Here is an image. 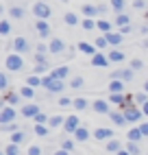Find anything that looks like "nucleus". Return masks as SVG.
<instances>
[{"mask_svg":"<svg viewBox=\"0 0 148 155\" xmlns=\"http://www.w3.org/2000/svg\"><path fill=\"white\" fill-rule=\"evenodd\" d=\"M5 68H7L9 72H22V70H24V59H22V55H20V53H9V55L5 57Z\"/></svg>","mask_w":148,"mask_h":155,"instance_id":"1","label":"nucleus"},{"mask_svg":"<svg viewBox=\"0 0 148 155\" xmlns=\"http://www.w3.org/2000/svg\"><path fill=\"white\" fill-rule=\"evenodd\" d=\"M122 111H124V116H126V122H140L142 116H144V111H142V107L137 105V103H129Z\"/></svg>","mask_w":148,"mask_h":155,"instance_id":"2","label":"nucleus"},{"mask_svg":"<svg viewBox=\"0 0 148 155\" xmlns=\"http://www.w3.org/2000/svg\"><path fill=\"white\" fill-rule=\"evenodd\" d=\"M41 87H46L48 92H52V94H61V92L66 90V83L59 81V79H52L50 74H46L44 77V85H41Z\"/></svg>","mask_w":148,"mask_h":155,"instance_id":"3","label":"nucleus"},{"mask_svg":"<svg viewBox=\"0 0 148 155\" xmlns=\"http://www.w3.org/2000/svg\"><path fill=\"white\" fill-rule=\"evenodd\" d=\"M18 118V111L13 105H7L2 103V109H0V125H9V122H15Z\"/></svg>","mask_w":148,"mask_h":155,"instance_id":"4","label":"nucleus"},{"mask_svg":"<svg viewBox=\"0 0 148 155\" xmlns=\"http://www.w3.org/2000/svg\"><path fill=\"white\" fill-rule=\"evenodd\" d=\"M33 15H35L37 20H48V18L52 15V9H50V5H48V2L39 0V2H35V5H33Z\"/></svg>","mask_w":148,"mask_h":155,"instance_id":"5","label":"nucleus"},{"mask_svg":"<svg viewBox=\"0 0 148 155\" xmlns=\"http://www.w3.org/2000/svg\"><path fill=\"white\" fill-rule=\"evenodd\" d=\"M48 48H50V55H66V50H68L66 42L59 39V37H52L48 42Z\"/></svg>","mask_w":148,"mask_h":155,"instance_id":"6","label":"nucleus"},{"mask_svg":"<svg viewBox=\"0 0 148 155\" xmlns=\"http://www.w3.org/2000/svg\"><path fill=\"white\" fill-rule=\"evenodd\" d=\"M35 31H37V35H39L41 39H48L50 33H52V28H50V24H48V20H35Z\"/></svg>","mask_w":148,"mask_h":155,"instance_id":"7","label":"nucleus"},{"mask_svg":"<svg viewBox=\"0 0 148 155\" xmlns=\"http://www.w3.org/2000/svg\"><path fill=\"white\" fill-rule=\"evenodd\" d=\"M135 77V70L133 68H124V70H111V79H122L124 83L126 81H133Z\"/></svg>","mask_w":148,"mask_h":155,"instance_id":"8","label":"nucleus"},{"mask_svg":"<svg viewBox=\"0 0 148 155\" xmlns=\"http://www.w3.org/2000/svg\"><path fill=\"white\" fill-rule=\"evenodd\" d=\"M13 50H15V53H20V55H22V53H28V50H31L28 39L22 37V35H18V37L13 39Z\"/></svg>","mask_w":148,"mask_h":155,"instance_id":"9","label":"nucleus"},{"mask_svg":"<svg viewBox=\"0 0 148 155\" xmlns=\"http://www.w3.org/2000/svg\"><path fill=\"white\" fill-rule=\"evenodd\" d=\"M109 64H111V59H109V55H105V53H100V50H98V53H96V55L92 57V66H94V68H107Z\"/></svg>","mask_w":148,"mask_h":155,"instance_id":"10","label":"nucleus"},{"mask_svg":"<svg viewBox=\"0 0 148 155\" xmlns=\"http://www.w3.org/2000/svg\"><path fill=\"white\" fill-rule=\"evenodd\" d=\"M79 127H81L79 116H68V118H66V122H63V129H66L68 133H72V136L79 131Z\"/></svg>","mask_w":148,"mask_h":155,"instance_id":"11","label":"nucleus"},{"mask_svg":"<svg viewBox=\"0 0 148 155\" xmlns=\"http://www.w3.org/2000/svg\"><path fill=\"white\" fill-rule=\"evenodd\" d=\"M20 114H22L24 118H35L39 114V105H35V103H26V105H22Z\"/></svg>","mask_w":148,"mask_h":155,"instance_id":"12","label":"nucleus"},{"mask_svg":"<svg viewBox=\"0 0 148 155\" xmlns=\"http://www.w3.org/2000/svg\"><path fill=\"white\" fill-rule=\"evenodd\" d=\"M50 77H52V79H59V81H66V79L70 77V68H68V66H59V68H55V70H50Z\"/></svg>","mask_w":148,"mask_h":155,"instance_id":"13","label":"nucleus"},{"mask_svg":"<svg viewBox=\"0 0 148 155\" xmlns=\"http://www.w3.org/2000/svg\"><path fill=\"white\" fill-rule=\"evenodd\" d=\"M92 109L96 111V114H111V111H109V101H102V98L94 101V103H92Z\"/></svg>","mask_w":148,"mask_h":155,"instance_id":"14","label":"nucleus"},{"mask_svg":"<svg viewBox=\"0 0 148 155\" xmlns=\"http://www.w3.org/2000/svg\"><path fill=\"white\" fill-rule=\"evenodd\" d=\"M109 94H124V81H122V79H111V83H109Z\"/></svg>","mask_w":148,"mask_h":155,"instance_id":"15","label":"nucleus"},{"mask_svg":"<svg viewBox=\"0 0 148 155\" xmlns=\"http://www.w3.org/2000/svg\"><path fill=\"white\" fill-rule=\"evenodd\" d=\"M20 98H22L20 92H5L2 103H7V105H20Z\"/></svg>","mask_w":148,"mask_h":155,"instance_id":"16","label":"nucleus"},{"mask_svg":"<svg viewBox=\"0 0 148 155\" xmlns=\"http://www.w3.org/2000/svg\"><path fill=\"white\" fill-rule=\"evenodd\" d=\"M109 118L113 120V125H115V127H124V125H126V116H124V111H122V109H120V111H111V114H109Z\"/></svg>","mask_w":148,"mask_h":155,"instance_id":"17","label":"nucleus"},{"mask_svg":"<svg viewBox=\"0 0 148 155\" xmlns=\"http://www.w3.org/2000/svg\"><path fill=\"white\" fill-rule=\"evenodd\" d=\"M81 53H85V55H89V57H94L98 53V48H96V44H89V42H81L79 46H76Z\"/></svg>","mask_w":148,"mask_h":155,"instance_id":"18","label":"nucleus"},{"mask_svg":"<svg viewBox=\"0 0 148 155\" xmlns=\"http://www.w3.org/2000/svg\"><path fill=\"white\" fill-rule=\"evenodd\" d=\"M94 138H96V140H111L113 138V131L107 129V127H100V129L94 131Z\"/></svg>","mask_w":148,"mask_h":155,"instance_id":"19","label":"nucleus"},{"mask_svg":"<svg viewBox=\"0 0 148 155\" xmlns=\"http://www.w3.org/2000/svg\"><path fill=\"white\" fill-rule=\"evenodd\" d=\"M142 138H144V133H142L140 127H133V129H129V133H126V140L129 142H140Z\"/></svg>","mask_w":148,"mask_h":155,"instance_id":"20","label":"nucleus"},{"mask_svg":"<svg viewBox=\"0 0 148 155\" xmlns=\"http://www.w3.org/2000/svg\"><path fill=\"white\" fill-rule=\"evenodd\" d=\"M105 35H107V39H109V46H120L122 39H124V35H122V33H115V31H111V33H105Z\"/></svg>","mask_w":148,"mask_h":155,"instance_id":"21","label":"nucleus"},{"mask_svg":"<svg viewBox=\"0 0 148 155\" xmlns=\"http://www.w3.org/2000/svg\"><path fill=\"white\" fill-rule=\"evenodd\" d=\"M89 136H92V133H89V129H87V127H79V131L74 133V140H76V142H87V140H89Z\"/></svg>","mask_w":148,"mask_h":155,"instance_id":"22","label":"nucleus"},{"mask_svg":"<svg viewBox=\"0 0 148 155\" xmlns=\"http://www.w3.org/2000/svg\"><path fill=\"white\" fill-rule=\"evenodd\" d=\"M109 59H111V64H120V61L126 59V53H122V50H118V48H113V50H109Z\"/></svg>","mask_w":148,"mask_h":155,"instance_id":"23","label":"nucleus"},{"mask_svg":"<svg viewBox=\"0 0 148 155\" xmlns=\"http://www.w3.org/2000/svg\"><path fill=\"white\" fill-rule=\"evenodd\" d=\"M81 11H83V15H85V18H96V15H98V7H94V5H87V2H85Z\"/></svg>","mask_w":148,"mask_h":155,"instance_id":"24","label":"nucleus"},{"mask_svg":"<svg viewBox=\"0 0 148 155\" xmlns=\"http://www.w3.org/2000/svg\"><path fill=\"white\" fill-rule=\"evenodd\" d=\"M63 22H66L68 26H76V24H81V18L76 15V13H66V15H63Z\"/></svg>","mask_w":148,"mask_h":155,"instance_id":"25","label":"nucleus"},{"mask_svg":"<svg viewBox=\"0 0 148 155\" xmlns=\"http://www.w3.org/2000/svg\"><path fill=\"white\" fill-rule=\"evenodd\" d=\"M9 33H11V22H9L7 18H2V20H0V35L9 37Z\"/></svg>","mask_w":148,"mask_h":155,"instance_id":"26","label":"nucleus"},{"mask_svg":"<svg viewBox=\"0 0 148 155\" xmlns=\"http://www.w3.org/2000/svg\"><path fill=\"white\" fill-rule=\"evenodd\" d=\"M96 22H98V31H100V33H111V22H109V20H105V18H100V20H96Z\"/></svg>","mask_w":148,"mask_h":155,"instance_id":"27","label":"nucleus"},{"mask_svg":"<svg viewBox=\"0 0 148 155\" xmlns=\"http://www.w3.org/2000/svg\"><path fill=\"white\" fill-rule=\"evenodd\" d=\"M26 85H31V87H41V85H44V79H39V74H31V77L26 79Z\"/></svg>","mask_w":148,"mask_h":155,"instance_id":"28","label":"nucleus"},{"mask_svg":"<svg viewBox=\"0 0 148 155\" xmlns=\"http://www.w3.org/2000/svg\"><path fill=\"white\" fill-rule=\"evenodd\" d=\"M70 87L72 90H83V87H85V79H83V77H72L70 79Z\"/></svg>","mask_w":148,"mask_h":155,"instance_id":"29","label":"nucleus"},{"mask_svg":"<svg viewBox=\"0 0 148 155\" xmlns=\"http://www.w3.org/2000/svg\"><path fill=\"white\" fill-rule=\"evenodd\" d=\"M81 26L85 31H94V28H98V22L94 18H85V20H81Z\"/></svg>","mask_w":148,"mask_h":155,"instance_id":"30","label":"nucleus"},{"mask_svg":"<svg viewBox=\"0 0 148 155\" xmlns=\"http://www.w3.org/2000/svg\"><path fill=\"white\" fill-rule=\"evenodd\" d=\"M9 18L22 20V18H24V9H22V7H11V9H9Z\"/></svg>","mask_w":148,"mask_h":155,"instance_id":"31","label":"nucleus"},{"mask_svg":"<svg viewBox=\"0 0 148 155\" xmlns=\"http://www.w3.org/2000/svg\"><path fill=\"white\" fill-rule=\"evenodd\" d=\"M107 151H109V153L122 151V142H120V140H109V142H107Z\"/></svg>","mask_w":148,"mask_h":155,"instance_id":"32","label":"nucleus"},{"mask_svg":"<svg viewBox=\"0 0 148 155\" xmlns=\"http://www.w3.org/2000/svg\"><path fill=\"white\" fill-rule=\"evenodd\" d=\"M94 44H96V48H98V50H105V48L109 46V39H107V35H98Z\"/></svg>","mask_w":148,"mask_h":155,"instance_id":"33","label":"nucleus"},{"mask_svg":"<svg viewBox=\"0 0 148 155\" xmlns=\"http://www.w3.org/2000/svg\"><path fill=\"white\" fill-rule=\"evenodd\" d=\"M111 7L115 13H124V7H126V0H111Z\"/></svg>","mask_w":148,"mask_h":155,"instance_id":"34","label":"nucleus"},{"mask_svg":"<svg viewBox=\"0 0 148 155\" xmlns=\"http://www.w3.org/2000/svg\"><path fill=\"white\" fill-rule=\"evenodd\" d=\"M115 24H118V26H126V24H131V18L126 13H118V15H115Z\"/></svg>","mask_w":148,"mask_h":155,"instance_id":"35","label":"nucleus"},{"mask_svg":"<svg viewBox=\"0 0 148 155\" xmlns=\"http://www.w3.org/2000/svg\"><path fill=\"white\" fill-rule=\"evenodd\" d=\"M20 94H22V98H33L35 96V90L33 87H31V85H24V87H20Z\"/></svg>","mask_w":148,"mask_h":155,"instance_id":"36","label":"nucleus"},{"mask_svg":"<svg viewBox=\"0 0 148 155\" xmlns=\"http://www.w3.org/2000/svg\"><path fill=\"white\" fill-rule=\"evenodd\" d=\"M63 122H66V118L63 116H50V120H48V125L55 129V127H63Z\"/></svg>","mask_w":148,"mask_h":155,"instance_id":"37","label":"nucleus"},{"mask_svg":"<svg viewBox=\"0 0 148 155\" xmlns=\"http://www.w3.org/2000/svg\"><path fill=\"white\" fill-rule=\"evenodd\" d=\"M135 103H137V105H144V103H148V92H137V94H135Z\"/></svg>","mask_w":148,"mask_h":155,"instance_id":"38","label":"nucleus"},{"mask_svg":"<svg viewBox=\"0 0 148 155\" xmlns=\"http://www.w3.org/2000/svg\"><path fill=\"white\" fill-rule=\"evenodd\" d=\"M5 155H20V144H9V147L5 149Z\"/></svg>","mask_w":148,"mask_h":155,"instance_id":"39","label":"nucleus"},{"mask_svg":"<svg viewBox=\"0 0 148 155\" xmlns=\"http://www.w3.org/2000/svg\"><path fill=\"white\" fill-rule=\"evenodd\" d=\"M0 92H9V77L5 74H0Z\"/></svg>","mask_w":148,"mask_h":155,"instance_id":"40","label":"nucleus"},{"mask_svg":"<svg viewBox=\"0 0 148 155\" xmlns=\"http://www.w3.org/2000/svg\"><path fill=\"white\" fill-rule=\"evenodd\" d=\"M11 142H13V144H20V142H24V131L20 129V131L11 133Z\"/></svg>","mask_w":148,"mask_h":155,"instance_id":"41","label":"nucleus"},{"mask_svg":"<svg viewBox=\"0 0 148 155\" xmlns=\"http://www.w3.org/2000/svg\"><path fill=\"white\" fill-rule=\"evenodd\" d=\"M87 98H74V105L72 107H76V109H87Z\"/></svg>","mask_w":148,"mask_h":155,"instance_id":"42","label":"nucleus"},{"mask_svg":"<svg viewBox=\"0 0 148 155\" xmlns=\"http://www.w3.org/2000/svg\"><path fill=\"white\" fill-rule=\"evenodd\" d=\"M126 151H129L131 155H140V144H137V142H129V144H126Z\"/></svg>","mask_w":148,"mask_h":155,"instance_id":"43","label":"nucleus"},{"mask_svg":"<svg viewBox=\"0 0 148 155\" xmlns=\"http://www.w3.org/2000/svg\"><path fill=\"white\" fill-rule=\"evenodd\" d=\"M33 120H35V125H46V122H48L50 118L46 116V114H41V111H39V114H37V116H35Z\"/></svg>","mask_w":148,"mask_h":155,"instance_id":"44","label":"nucleus"},{"mask_svg":"<svg viewBox=\"0 0 148 155\" xmlns=\"http://www.w3.org/2000/svg\"><path fill=\"white\" fill-rule=\"evenodd\" d=\"M35 64H48V55L46 53H35Z\"/></svg>","mask_w":148,"mask_h":155,"instance_id":"45","label":"nucleus"},{"mask_svg":"<svg viewBox=\"0 0 148 155\" xmlns=\"http://www.w3.org/2000/svg\"><path fill=\"white\" fill-rule=\"evenodd\" d=\"M46 70H48V64H35V68H33V74H44Z\"/></svg>","mask_w":148,"mask_h":155,"instance_id":"46","label":"nucleus"},{"mask_svg":"<svg viewBox=\"0 0 148 155\" xmlns=\"http://www.w3.org/2000/svg\"><path fill=\"white\" fill-rule=\"evenodd\" d=\"M2 131H5V133H15V131H20V129H18L15 122H9V125H2Z\"/></svg>","mask_w":148,"mask_h":155,"instance_id":"47","label":"nucleus"},{"mask_svg":"<svg viewBox=\"0 0 148 155\" xmlns=\"http://www.w3.org/2000/svg\"><path fill=\"white\" fill-rule=\"evenodd\" d=\"M70 105H74L72 98H68V96H61L59 98V107H70Z\"/></svg>","mask_w":148,"mask_h":155,"instance_id":"48","label":"nucleus"},{"mask_svg":"<svg viewBox=\"0 0 148 155\" xmlns=\"http://www.w3.org/2000/svg\"><path fill=\"white\" fill-rule=\"evenodd\" d=\"M35 133L37 136H48V127L46 125H35Z\"/></svg>","mask_w":148,"mask_h":155,"instance_id":"49","label":"nucleus"},{"mask_svg":"<svg viewBox=\"0 0 148 155\" xmlns=\"http://www.w3.org/2000/svg\"><path fill=\"white\" fill-rule=\"evenodd\" d=\"M61 149H66V151L72 153V149H74V140H63V142H61Z\"/></svg>","mask_w":148,"mask_h":155,"instance_id":"50","label":"nucleus"},{"mask_svg":"<svg viewBox=\"0 0 148 155\" xmlns=\"http://www.w3.org/2000/svg\"><path fill=\"white\" fill-rule=\"evenodd\" d=\"M133 7L137 9V11H144L146 9V0H133Z\"/></svg>","mask_w":148,"mask_h":155,"instance_id":"51","label":"nucleus"},{"mask_svg":"<svg viewBox=\"0 0 148 155\" xmlns=\"http://www.w3.org/2000/svg\"><path fill=\"white\" fill-rule=\"evenodd\" d=\"M131 68H133V70H142V68H144V61H142V59H133V61H131Z\"/></svg>","mask_w":148,"mask_h":155,"instance_id":"52","label":"nucleus"},{"mask_svg":"<svg viewBox=\"0 0 148 155\" xmlns=\"http://www.w3.org/2000/svg\"><path fill=\"white\" fill-rule=\"evenodd\" d=\"M35 53H46V55H48L50 48H48L46 44H37V46H35Z\"/></svg>","mask_w":148,"mask_h":155,"instance_id":"53","label":"nucleus"},{"mask_svg":"<svg viewBox=\"0 0 148 155\" xmlns=\"http://www.w3.org/2000/svg\"><path fill=\"white\" fill-rule=\"evenodd\" d=\"M28 155H41V149H39V147H35V144H33V147L28 149Z\"/></svg>","mask_w":148,"mask_h":155,"instance_id":"54","label":"nucleus"},{"mask_svg":"<svg viewBox=\"0 0 148 155\" xmlns=\"http://www.w3.org/2000/svg\"><path fill=\"white\" fill-rule=\"evenodd\" d=\"M74 55H76V48H74V46H70V48L66 50V57H70V59H72Z\"/></svg>","mask_w":148,"mask_h":155,"instance_id":"55","label":"nucleus"},{"mask_svg":"<svg viewBox=\"0 0 148 155\" xmlns=\"http://www.w3.org/2000/svg\"><path fill=\"white\" fill-rule=\"evenodd\" d=\"M140 129H142L144 138H146V136H148V122H140Z\"/></svg>","mask_w":148,"mask_h":155,"instance_id":"56","label":"nucleus"},{"mask_svg":"<svg viewBox=\"0 0 148 155\" xmlns=\"http://www.w3.org/2000/svg\"><path fill=\"white\" fill-rule=\"evenodd\" d=\"M120 33H122V35H129V33H131V24H126V26H120Z\"/></svg>","mask_w":148,"mask_h":155,"instance_id":"57","label":"nucleus"},{"mask_svg":"<svg viewBox=\"0 0 148 155\" xmlns=\"http://www.w3.org/2000/svg\"><path fill=\"white\" fill-rule=\"evenodd\" d=\"M102 13H107V5H98V15H102Z\"/></svg>","mask_w":148,"mask_h":155,"instance_id":"58","label":"nucleus"},{"mask_svg":"<svg viewBox=\"0 0 148 155\" xmlns=\"http://www.w3.org/2000/svg\"><path fill=\"white\" fill-rule=\"evenodd\" d=\"M52 155H70V151H66V149H59L57 153H52Z\"/></svg>","mask_w":148,"mask_h":155,"instance_id":"59","label":"nucleus"},{"mask_svg":"<svg viewBox=\"0 0 148 155\" xmlns=\"http://www.w3.org/2000/svg\"><path fill=\"white\" fill-rule=\"evenodd\" d=\"M142 111H144V116H148V103H144V105H142Z\"/></svg>","mask_w":148,"mask_h":155,"instance_id":"60","label":"nucleus"},{"mask_svg":"<svg viewBox=\"0 0 148 155\" xmlns=\"http://www.w3.org/2000/svg\"><path fill=\"white\" fill-rule=\"evenodd\" d=\"M115 155H131L129 151H126V149H122V151H118V153H115Z\"/></svg>","mask_w":148,"mask_h":155,"instance_id":"61","label":"nucleus"},{"mask_svg":"<svg viewBox=\"0 0 148 155\" xmlns=\"http://www.w3.org/2000/svg\"><path fill=\"white\" fill-rule=\"evenodd\" d=\"M142 46H144V48H148V39H144V42H142Z\"/></svg>","mask_w":148,"mask_h":155,"instance_id":"62","label":"nucleus"},{"mask_svg":"<svg viewBox=\"0 0 148 155\" xmlns=\"http://www.w3.org/2000/svg\"><path fill=\"white\" fill-rule=\"evenodd\" d=\"M144 92H148V81H146V83H144Z\"/></svg>","mask_w":148,"mask_h":155,"instance_id":"63","label":"nucleus"},{"mask_svg":"<svg viewBox=\"0 0 148 155\" xmlns=\"http://www.w3.org/2000/svg\"><path fill=\"white\" fill-rule=\"evenodd\" d=\"M59 2H68V0H59Z\"/></svg>","mask_w":148,"mask_h":155,"instance_id":"64","label":"nucleus"}]
</instances>
